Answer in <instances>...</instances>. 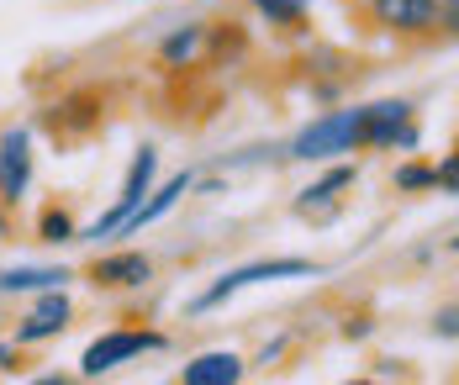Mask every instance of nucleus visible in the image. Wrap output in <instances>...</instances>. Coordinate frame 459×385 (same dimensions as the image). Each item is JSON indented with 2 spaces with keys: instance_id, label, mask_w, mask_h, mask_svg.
Listing matches in <instances>:
<instances>
[{
  "instance_id": "nucleus-1",
  "label": "nucleus",
  "mask_w": 459,
  "mask_h": 385,
  "mask_svg": "<svg viewBox=\"0 0 459 385\" xmlns=\"http://www.w3.org/2000/svg\"><path fill=\"white\" fill-rule=\"evenodd\" d=\"M365 27L396 43H449L459 32V0H365Z\"/></svg>"
},
{
  "instance_id": "nucleus-2",
  "label": "nucleus",
  "mask_w": 459,
  "mask_h": 385,
  "mask_svg": "<svg viewBox=\"0 0 459 385\" xmlns=\"http://www.w3.org/2000/svg\"><path fill=\"white\" fill-rule=\"evenodd\" d=\"M312 275H322L317 259H296V253H280V259H248V264H238V270H228V275H217L212 286L201 290V295H190V317H206V312H217V306H228L232 295H243L248 286H275V280H312Z\"/></svg>"
},
{
  "instance_id": "nucleus-3",
  "label": "nucleus",
  "mask_w": 459,
  "mask_h": 385,
  "mask_svg": "<svg viewBox=\"0 0 459 385\" xmlns=\"http://www.w3.org/2000/svg\"><path fill=\"white\" fill-rule=\"evenodd\" d=\"M349 153H359V106H333V111L312 116L285 148V158H296V164H333Z\"/></svg>"
},
{
  "instance_id": "nucleus-4",
  "label": "nucleus",
  "mask_w": 459,
  "mask_h": 385,
  "mask_svg": "<svg viewBox=\"0 0 459 385\" xmlns=\"http://www.w3.org/2000/svg\"><path fill=\"white\" fill-rule=\"evenodd\" d=\"M422 143V127H417V106L402 96L391 100H369L359 106V153H412Z\"/></svg>"
},
{
  "instance_id": "nucleus-5",
  "label": "nucleus",
  "mask_w": 459,
  "mask_h": 385,
  "mask_svg": "<svg viewBox=\"0 0 459 385\" xmlns=\"http://www.w3.org/2000/svg\"><path fill=\"white\" fill-rule=\"evenodd\" d=\"M159 185V148L153 143H143L138 153H133V164H127V175H122V191H117V201L95 217L91 227H80L74 233V243H100V238H117V227L133 217L143 206V195Z\"/></svg>"
},
{
  "instance_id": "nucleus-6",
  "label": "nucleus",
  "mask_w": 459,
  "mask_h": 385,
  "mask_svg": "<svg viewBox=\"0 0 459 385\" xmlns=\"http://www.w3.org/2000/svg\"><path fill=\"white\" fill-rule=\"evenodd\" d=\"M164 348H169V338L153 333V328H106V333L91 338L85 354H80V381H100V375L133 364L143 354H164Z\"/></svg>"
},
{
  "instance_id": "nucleus-7",
  "label": "nucleus",
  "mask_w": 459,
  "mask_h": 385,
  "mask_svg": "<svg viewBox=\"0 0 459 385\" xmlns=\"http://www.w3.org/2000/svg\"><path fill=\"white\" fill-rule=\"evenodd\" d=\"M32 169H38L32 133L27 127H5L0 133V201L5 206H22L32 195Z\"/></svg>"
},
{
  "instance_id": "nucleus-8",
  "label": "nucleus",
  "mask_w": 459,
  "mask_h": 385,
  "mask_svg": "<svg viewBox=\"0 0 459 385\" xmlns=\"http://www.w3.org/2000/svg\"><path fill=\"white\" fill-rule=\"evenodd\" d=\"M69 322H74V301L64 295V286L38 290L32 306H27V317L16 322V338H11V343L32 348V343H48V338H64L69 333Z\"/></svg>"
},
{
  "instance_id": "nucleus-9",
  "label": "nucleus",
  "mask_w": 459,
  "mask_h": 385,
  "mask_svg": "<svg viewBox=\"0 0 459 385\" xmlns=\"http://www.w3.org/2000/svg\"><path fill=\"white\" fill-rule=\"evenodd\" d=\"M354 180H359V164L333 158L307 191H296V217H312V222L338 217V201H343V191H354Z\"/></svg>"
},
{
  "instance_id": "nucleus-10",
  "label": "nucleus",
  "mask_w": 459,
  "mask_h": 385,
  "mask_svg": "<svg viewBox=\"0 0 459 385\" xmlns=\"http://www.w3.org/2000/svg\"><path fill=\"white\" fill-rule=\"evenodd\" d=\"M153 280V259L143 248H111L91 264V286L106 295H122V290H143Z\"/></svg>"
},
{
  "instance_id": "nucleus-11",
  "label": "nucleus",
  "mask_w": 459,
  "mask_h": 385,
  "mask_svg": "<svg viewBox=\"0 0 459 385\" xmlns=\"http://www.w3.org/2000/svg\"><path fill=\"white\" fill-rule=\"evenodd\" d=\"M190 191H195V175H190V169L169 175L164 185H153V191L143 195V206L127 217V222H122V227H117V238H143V227H153L159 217H169V211H175V206H180Z\"/></svg>"
},
{
  "instance_id": "nucleus-12",
  "label": "nucleus",
  "mask_w": 459,
  "mask_h": 385,
  "mask_svg": "<svg viewBox=\"0 0 459 385\" xmlns=\"http://www.w3.org/2000/svg\"><path fill=\"white\" fill-rule=\"evenodd\" d=\"M243 375H248V359L232 348H206L180 364V385H238Z\"/></svg>"
},
{
  "instance_id": "nucleus-13",
  "label": "nucleus",
  "mask_w": 459,
  "mask_h": 385,
  "mask_svg": "<svg viewBox=\"0 0 459 385\" xmlns=\"http://www.w3.org/2000/svg\"><path fill=\"white\" fill-rule=\"evenodd\" d=\"M100 100L95 96H69L64 106H53V111H43V127L53 133V138H85V133H95L100 127Z\"/></svg>"
},
{
  "instance_id": "nucleus-14",
  "label": "nucleus",
  "mask_w": 459,
  "mask_h": 385,
  "mask_svg": "<svg viewBox=\"0 0 459 385\" xmlns=\"http://www.w3.org/2000/svg\"><path fill=\"white\" fill-rule=\"evenodd\" d=\"M74 275L64 264H5L0 270V295H38V290L69 286Z\"/></svg>"
},
{
  "instance_id": "nucleus-15",
  "label": "nucleus",
  "mask_w": 459,
  "mask_h": 385,
  "mask_svg": "<svg viewBox=\"0 0 459 385\" xmlns=\"http://www.w3.org/2000/svg\"><path fill=\"white\" fill-rule=\"evenodd\" d=\"M201 53H206V27L201 21H185V27H175L159 43V64L164 69H190V64H201Z\"/></svg>"
},
{
  "instance_id": "nucleus-16",
  "label": "nucleus",
  "mask_w": 459,
  "mask_h": 385,
  "mask_svg": "<svg viewBox=\"0 0 459 385\" xmlns=\"http://www.w3.org/2000/svg\"><path fill=\"white\" fill-rule=\"evenodd\" d=\"M270 27H280V32H301L307 27V11H312V0H248Z\"/></svg>"
},
{
  "instance_id": "nucleus-17",
  "label": "nucleus",
  "mask_w": 459,
  "mask_h": 385,
  "mask_svg": "<svg viewBox=\"0 0 459 385\" xmlns=\"http://www.w3.org/2000/svg\"><path fill=\"white\" fill-rule=\"evenodd\" d=\"M74 233H80V222H74L69 206H43V211H38V243L64 248V243H74Z\"/></svg>"
},
{
  "instance_id": "nucleus-18",
  "label": "nucleus",
  "mask_w": 459,
  "mask_h": 385,
  "mask_svg": "<svg viewBox=\"0 0 459 385\" xmlns=\"http://www.w3.org/2000/svg\"><path fill=\"white\" fill-rule=\"evenodd\" d=\"M391 185H396L402 195L433 191V164H422V158H407V164H396V169H391Z\"/></svg>"
},
{
  "instance_id": "nucleus-19",
  "label": "nucleus",
  "mask_w": 459,
  "mask_h": 385,
  "mask_svg": "<svg viewBox=\"0 0 459 385\" xmlns=\"http://www.w3.org/2000/svg\"><path fill=\"white\" fill-rule=\"evenodd\" d=\"M433 191H444V195L459 191V153H444V158L433 164Z\"/></svg>"
},
{
  "instance_id": "nucleus-20",
  "label": "nucleus",
  "mask_w": 459,
  "mask_h": 385,
  "mask_svg": "<svg viewBox=\"0 0 459 385\" xmlns=\"http://www.w3.org/2000/svg\"><path fill=\"white\" fill-rule=\"evenodd\" d=\"M285 354H290V333L270 338V343H264V348L254 354V364H259V370H275V364H280V359H285Z\"/></svg>"
},
{
  "instance_id": "nucleus-21",
  "label": "nucleus",
  "mask_w": 459,
  "mask_h": 385,
  "mask_svg": "<svg viewBox=\"0 0 459 385\" xmlns=\"http://www.w3.org/2000/svg\"><path fill=\"white\" fill-rule=\"evenodd\" d=\"M433 338H444V343H455V338H459V312H455V301H449V306L433 317Z\"/></svg>"
},
{
  "instance_id": "nucleus-22",
  "label": "nucleus",
  "mask_w": 459,
  "mask_h": 385,
  "mask_svg": "<svg viewBox=\"0 0 459 385\" xmlns=\"http://www.w3.org/2000/svg\"><path fill=\"white\" fill-rule=\"evenodd\" d=\"M22 370V343H0V375H16Z\"/></svg>"
},
{
  "instance_id": "nucleus-23",
  "label": "nucleus",
  "mask_w": 459,
  "mask_h": 385,
  "mask_svg": "<svg viewBox=\"0 0 459 385\" xmlns=\"http://www.w3.org/2000/svg\"><path fill=\"white\" fill-rule=\"evenodd\" d=\"M391 375H396V381H402V375H407V370H402V364H396V359H380V370H375V381H391Z\"/></svg>"
},
{
  "instance_id": "nucleus-24",
  "label": "nucleus",
  "mask_w": 459,
  "mask_h": 385,
  "mask_svg": "<svg viewBox=\"0 0 459 385\" xmlns=\"http://www.w3.org/2000/svg\"><path fill=\"white\" fill-rule=\"evenodd\" d=\"M11 233H16V227H11V206L0 201V238H11Z\"/></svg>"
}]
</instances>
